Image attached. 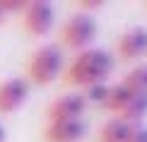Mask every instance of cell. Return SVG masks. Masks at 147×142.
<instances>
[{"instance_id":"1","label":"cell","mask_w":147,"mask_h":142,"mask_svg":"<svg viewBox=\"0 0 147 142\" xmlns=\"http://www.w3.org/2000/svg\"><path fill=\"white\" fill-rule=\"evenodd\" d=\"M113 67H116V58L106 48L92 46V48L80 51L65 65L63 79L65 84H72V87H87V84H94V82H106V77L113 72Z\"/></svg>"},{"instance_id":"2","label":"cell","mask_w":147,"mask_h":142,"mask_svg":"<svg viewBox=\"0 0 147 142\" xmlns=\"http://www.w3.org/2000/svg\"><path fill=\"white\" fill-rule=\"evenodd\" d=\"M65 70V55L56 44H44L29 55L27 60V79L29 84H51L56 77L63 75Z\"/></svg>"},{"instance_id":"3","label":"cell","mask_w":147,"mask_h":142,"mask_svg":"<svg viewBox=\"0 0 147 142\" xmlns=\"http://www.w3.org/2000/svg\"><path fill=\"white\" fill-rule=\"evenodd\" d=\"M96 32H99V24H96L94 15H87V12H72L68 20L60 27V44L70 51H84V48H92V41L96 39Z\"/></svg>"},{"instance_id":"4","label":"cell","mask_w":147,"mask_h":142,"mask_svg":"<svg viewBox=\"0 0 147 142\" xmlns=\"http://www.w3.org/2000/svg\"><path fill=\"white\" fill-rule=\"evenodd\" d=\"M22 24L32 36H46L56 24V10L46 0L27 3V7L22 10Z\"/></svg>"},{"instance_id":"5","label":"cell","mask_w":147,"mask_h":142,"mask_svg":"<svg viewBox=\"0 0 147 142\" xmlns=\"http://www.w3.org/2000/svg\"><path fill=\"white\" fill-rule=\"evenodd\" d=\"M84 108H87V104H84L80 92H65L46 108V118L48 120H77L82 118Z\"/></svg>"},{"instance_id":"6","label":"cell","mask_w":147,"mask_h":142,"mask_svg":"<svg viewBox=\"0 0 147 142\" xmlns=\"http://www.w3.org/2000/svg\"><path fill=\"white\" fill-rule=\"evenodd\" d=\"M32 84L24 77H10L0 82V113H15L24 106Z\"/></svg>"},{"instance_id":"7","label":"cell","mask_w":147,"mask_h":142,"mask_svg":"<svg viewBox=\"0 0 147 142\" xmlns=\"http://www.w3.org/2000/svg\"><path fill=\"white\" fill-rule=\"evenodd\" d=\"M87 135V125L82 118L77 120H46L44 142H80Z\"/></svg>"},{"instance_id":"8","label":"cell","mask_w":147,"mask_h":142,"mask_svg":"<svg viewBox=\"0 0 147 142\" xmlns=\"http://www.w3.org/2000/svg\"><path fill=\"white\" fill-rule=\"evenodd\" d=\"M116 53L123 60H138L147 55V29L145 27H130L116 41Z\"/></svg>"},{"instance_id":"9","label":"cell","mask_w":147,"mask_h":142,"mask_svg":"<svg viewBox=\"0 0 147 142\" xmlns=\"http://www.w3.org/2000/svg\"><path fill=\"white\" fill-rule=\"evenodd\" d=\"M147 116V96H140V94H133V99L121 108V113L116 118H121L128 125H135V123H142Z\"/></svg>"},{"instance_id":"10","label":"cell","mask_w":147,"mask_h":142,"mask_svg":"<svg viewBox=\"0 0 147 142\" xmlns=\"http://www.w3.org/2000/svg\"><path fill=\"white\" fill-rule=\"evenodd\" d=\"M133 99V92L125 87L123 82H116V84H109V92H106V99H104V108H109L111 113L118 116L121 108L125 106L128 101Z\"/></svg>"},{"instance_id":"11","label":"cell","mask_w":147,"mask_h":142,"mask_svg":"<svg viewBox=\"0 0 147 142\" xmlns=\"http://www.w3.org/2000/svg\"><path fill=\"white\" fill-rule=\"evenodd\" d=\"M128 130L130 125L121 118H109L99 128V142H128Z\"/></svg>"},{"instance_id":"12","label":"cell","mask_w":147,"mask_h":142,"mask_svg":"<svg viewBox=\"0 0 147 142\" xmlns=\"http://www.w3.org/2000/svg\"><path fill=\"white\" fill-rule=\"evenodd\" d=\"M121 82H123L133 94L147 96V63H140V65H135V67H130Z\"/></svg>"},{"instance_id":"13","label":"cell","mask_w":147,"mask_h":142,"mask_svg":"<svg viewBox=\"0 0 147 142\" xmlns=\"http://www.w3.org/2000/svg\"><path fill=\"white\" fill-rule=\"evenodd\" d=\"M106 92H109V82H94V84H87V87H82V99L84 104H101L104 106V99H106Z\"/></svg>"},{"instance_id":"14","label":"cell","mask_w":147,"mask_h":142,"mask_svg":"<svg viewBox=\"0 0 147 142\" xmlns=\"http://www.w3.org/2000/svg\"><path fill=\"white\" fill-rule=\"evenodd\" d=\"M128 142H147V125L145 123H135L128 130Z\"/></svg>"},{"instance_id":"15","label":"cell","mask_w":147,"mask_h":142,"mask_svg":"<svg viewBox=\"0 0 147 142\" xmlns=\"http://www.w3.org/2000/svg\"><path fill=\"white\" fill-rule=\"evenodd\" d=\"M24 7H27V3H22V0H17V3H7V0H5V3H0V10H3L5 17H7L10 12H20V15H22Z\"/></svg>"},{"instance_id":"16","label":"cell","mask_w":147,"mask_h":142,"mask_svg":"<svg viewBox=\"0 0 147 142\" xmlns=\"http://www.w3.org/2000/svg\"><path fill=\"white\" fill-rule=\"evenodd\" d=\"M101 0H80V3H77V12H87V15H89V10H96V7H101Z\"/></svg>"},{"instance_id":"17","label":"cell","mask_w":147,"mask_h":142,"mask_svg":"<svg viewBox=\"0 0 147 142\" xmlns=\"http://www.w3.org/2000/svg\"><path fill=\"white\" fill-rule=\"evenodd\" d=\"M0 142H7V130L3 128V123H0Z\"/></svg>"},{"instance_id":"18","label":"cell","mask_w":147,"mask_h":142,"mask_svg":"<svg viewBox=\"0 0 147 142\" xmlns=\"http://www.w3.org/2000/svg\"><path fill=\"white\" fill-rule=\"evenodd\" d=\"M3 20H5V15H3V10H0V24H3Z\"/></svg>"}]
</instances>
